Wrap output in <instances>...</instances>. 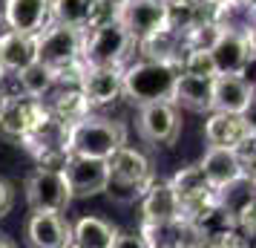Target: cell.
Here are the masks:
<instances>
[{
    "mask_svg": "<svg viewBox=\"0 0 256 248\" xmlns=\"http://www.w3.org/2000/svg\"><path fill=\"white\" fill-rule=\"evenodd\" d=\"M14 78H18L20 93L29 95V98H44V95H49L55 90V72L49 70L46 64H40V61L26 64L24 70L14 72Z\"/></svg>",
    "mask_w": 256,
    "mask_h": 248,
    "instance_id": "27",
    "label": "cell"
},
{
    "mask_svg": "<svg viewBox=\"0 0 256 248\" xmlns=\"http://www.w3.org/2000/svg\"><path fill=\"white\" fill-rule=\"evenodd\" d=\"M121 144H127V127L106 116H90L70 124V153L110 159Z\"/></svg>",
    "mask_w": 256,
    "mask_h": 248,
    "instance_id": "4",
    "label": "cell"
},
{
    "mask_svg": "<svg viewBox=\"0 0 256 248\" xmlns=\"http://www.w3.org/2000/svg\"><path fill=\"white\" fill-rule=\"evenodd\" d=\"M90 9H92V0H49L52 21L66 26H78V29H86Z\"/></svg>",
    "mask_w": 256,
    "mask_h": 248,
    "instance_id": "28",
    "label": "cell"
},
{
    "mask_svg": "<svg viewBox=\"0 0 256 248\" xmlns=\"http://www.w3.org/2000/svg\"><path fill=\"white\" fill-rule=\"evenodd\" d=\"M178 72H182V61L141 58L136 64H124V70H121V95H127L132 104L170 101Z\"/></svg>",
    "mask_w": 256,
    "mask_h": 248,
    "instance_id": "1",
    "label": "cell"
},
{
    "mask_svg": "<svg viewBox=\"0 0 256 248\" xmlns=\"http://www.w3.org/2000/svg\"><path fill=\"white\" fill-rule=\"evenodd\" d=\"M12 208H14V188L6 182V179H0V219L9 216Z\"/></svg>",
    "mask_w": 256,
    "mask_h": 248,
    "instance_id": "32",
    "label": "cell"
},
{
    "mask_svg": "<svg viewBox=\"0 0 256 248\" xmlns=\"http://www.w3.org/2000/svg\"><path fill=\"white\" fill-rule=\"evenodd\" d=\"M49 116V107L44 104V98H29V95H6V107L0 116V136L20 142L26 133L35 127L38 121H44Z\"/></svg>",
    "mask_w": 256,
    "mask_h": 248,
    "instance_id": "12",
    "label": "cell"
},
{
    "mask_svg": "<svg viewBox=\"0 0 256 248\" xmlns=\"http://www.w3.org/2000/svg\"><path fill=\"white\" fill-rule=\"evenodd\" d=\"M14 242L9 239V234H0V248H12Z\"/></svg>",
    "mask_w": 256,
    "mask_h": 248,
    "instance_id": "34",
    "label": "cell"
},
{
    "mask_svg": "<svg viewBox=\"0 0 256 248\" xmlns=\"http://www.w3.org/2000/svg\"><path fill=\"white\" fill-rule=\"evenodd\" d=\"M35 38H38V61L46 64L49 70H58L70 61L81 58L84 29H78V26L49 21L40 32H35Z\"/></svg>",
    "mask_w": 256,
    "mask_h": 248,
    "instance_id": "8",
    "label": "cell"
},
{
    "mask_svg": "<svg viewBox=\"0 0 256 248\" xmlns=\"http://www.w3.org/2000/svg\"><path fill=\"white\" fill-rule=\"evenodd\" d=\"M112 3H121V0H112Z\"/></svg>",
    "mask_w": 256,
    "mask_h": 248,
    "instance_id": "39",
    "label": "cell"
},
{
    "mask_svg": "<svg viewBox=\"0 0 256 248\" xmlns=\"http://www.w3.org/2000/svg\"><path fill=\"white\" fill-rule=\"evenodd\" d=\"M156 170H152V162L147 156L136 150V147H127L121 144L116 153L106 159V190L112 199L118 202H132L138 199L144 188L152 182Z\"/></svg>",
    "mask_w": 256,
    "mask_h": 248,
    "instance_id": "2",
    "label": "cell"
},
{
    "mask_svg": "<svg viewBox=\"0 0 256 248\" xmlns=\"http://www.w3.org/2000/svg\"><path fill=\"white\" fill-rule=\"evenodd\" d=\"M116 18L124 24V29L136 41L167 26L164 0H121L118 9H116Z\"/></svg>",
    "mask_w": 256,
    "mask_h": 248,
    "instance_id": "13",
    "label": "cell"
},
{
    "mask_svg": "<svg viewBox=\"0 0 256 248\" xmlns=\"http://www.w3.org/2000/svg\"><path fill=\"white\" fill-rule=\"evenodd\" d=\"M254 107V81L244 75L219 72L210 84V110L219 113H248Z\"/></svg>",
    "mask_w": 256,
    "mask_h": 248,
    "instance_id": "14",
    "label": "cell"
},
{
    "mask_svg": "<svg viewBox=\"0 0 256 248\" xmlns=\"http://www.w3.org/2000/svg\"><path fill=\"white\" fill-rule=\"evenodd\" d=\"M121 70L124 67H90L81 75V93L92 107H106L121 98Z\"/></svg>",
    "mask_w": 256,
    "mask_h": 248,
    "instance_id": "17",
    "label": "cell"
},
{
    "mask_svg": "<svg viewBox=\"0 0 256 248\" xmlns=\"http://www.w3.org/2000/svg\"><path fill=\"white\" fill-rule=\"evenodd\" d=\"M136 127L141 139L152 147H173L182 133V118L173 101H150V104H138Z\"/></svg>",
    "mask_w": 256,
    "mask_h": 248,
    "instance_id": "9",
    "label": "cell"
},
{
    "mask_svg": "<svg viewBox=\"0 0 256 248\" xmlns=\"http://www.w3.org/2000/svg\"><path fill=\"white\" fill-rule=\"evenodd\" d=\"M6 95H9V93H3V90H0V116H3V107H6Z\"/></svg>",
    "mask_w": 256,
    "mask_h": 248,
    "instance_id": "35",
    "label": "cell"
},
{
    "mask_svg": "<svg viewBox=\"0 0 256 248\" xmlns=\"http://www.w3.org/2000/svg\"><path fill=\"white\" fill-rule=\"evenodd\" d=\"M182 72L202 75V78H213L216 75V64H213L210 49H184L182 52Z\"/></svg>",
    "mask_w": 256,
    "mask_h": 248,
    "instance_id": "30",
    "label": "cell"
},
{
    "mask_svg": "<svg viewBox=\"0 0 256 248\" xmlns=\"http://www.w3.org/2000/svg\"><path fill=\"white\" fill-rule=\"evenodd\" d=\"M173 188L176 199H178V211L182 219H193L202 208H208L216 202V188L208 182V176L202 173L198 165H184L173 173V179H167Z\"/></svg>",
    "mask_w": 256,
    "mask_h": 248,
    "instance_id": "10",
    "label": "cell"
},
{
    "mask_svg": "<svg viewBox=\"0 0 256 248\" xmlns=\"http://www.w3.org/2000/svg\"><path fill=\"white\" fill-rule=\"evenodd\" d=\"M219 24H193L182 32V47L184 49H210L219 38Z\"/></svg>",
    "mask_w": 256,
    "mask_h": 248,
    "instance_id": "29",
    "label": "cell"
},
{
    "mask_svg": "<svg viewBox=\"0 0 256 248\" xmlns=\"http://www.w3.org/2000/svg\"><path fill=\"white\" fill-rule=\"evenodd\" d=\"M210 55L216 64V75H244L248 64L254 61V26H222L216 44L210 47Z\"/></svg>",
    "mask_w": 256,
    "mask_h": 248,
    "instance_id": "6",
    "label": "cell"
},
{
    "mask_svg": "<svg viewBox=\"0 0 256 248\" xmlns=\"http://www.w3.org/2000/svg\"><path fill=\"white\" fill-rule=\"evenodd\" d=\"M236 3H242V6H250V9H254V0H236Z\"/></svg>",
    "mask_w": 256,
    "mask_h": 248,
    "instance_id": "37",
    "label": "cell"
},
{
    "mask_svg": "<svg viewBox=\"0 0 256 248\" xmlns=\"http://www.w3.org/2000/svg\"><path fill=\"white\" fill-rule=\"evenodd\" d=\"M26 242L35 248H70L72 225L60 211H32L26 222Z\"/></svg>",
    "mask_w": 256,
    "mask_h": 248,
    "instance_id": "15",
    "label": "cell"
},
{
    "mask_svg": "<svg viewBox=\"0 0 256 248\" xmlns=\"http://www.w3.org/2000/svg\"><path fill=\"white\" fill-rule=\"evenodd\" d=\"M216 205L222 211H228L236 219L244 208L256 205V182H254V173H239L233 176L230 182H224L216 188Z\"/></svg>",
    "mask_w": 256,
    "mask_h": 248,
    "instance_id": "22",
    "label": "cell"
},
{
    "mask_svg": "<svg viewBox=\"0 0 256 248\" xmlns=\"http://www.w3.org/2000/svg\"><path fill=\"white\" fill-rule=\"evenodd\" d=\"M52 21L49 15V0H6V15L3 26L18 29V32H40Z\"/></svg>",
    "mask_w": 256,
    "mask_h": 248,
    "instance_id": "19",
    "label": "cell"
},
{
    "mask_svg": "<svg viewBox=\"0 0 256 248\" xmlns=\"http://www.w3.org/2000/svg\"><path fill=\"white\" fill-rule=\"evenodd\" d=\"M20 144L32 153L38 167L64 170L66 159H70V124L58 121L49 113L44 121H38L35 127L20 139Z\"/></svg>",
    "mask_w": 256,
    "mask_h": 248,
    "instance_id": "5",
    "label": "cell"
},
{
    "mask_svg": "<svg viewBox=\"0 0 256 248\" xmlns=\"http://www.w3.org/2000/svg\"><path fill=\"white\" fill-rule=\"evenodd\" d=\"M233 153L239 159V165H242L244 173H254V159H256V133L254 136H244L242 142L233 147Z\"/></svg>",
    "mask_w": 256,
    "mask_h": 248,
    "instance_id": "31",
    "label": "cell"
},
{
    "mask_svg": "<svg viewBox=\"0 0 256 248\" xmlns=\"http://www.w3.org/2000/svg\"><path fill=\"white\" fill-rule=\"evenodd\" d=\"M64 176H66L72 199L98 196V193L106 190V159L70 153L66 165H64Z\"/></svg>",
    "mask_w": 256,
    "mask_h": 248,
    "instance_id": "11",
    "label": "cell"
},
{
    "mask_svg": "<svg viewBox=\"0 0 256 248\" xmlns=\"http://www.w3.org/2000/svg\"><path fill=\"white\" fill-rule=\"evenodd\" d=\"M210 84H213V78L178 72L170 101H173L176 107H184L190 113H202V116H204V113H210Z\"/></svg>",
    "mask_w": 256,
    "mask_h": 248,
    "instance_id": "21",
    "label": "cell"
},
{
    "mask_svg": "<svg viewBox=\"0 0 256 248\" xmlns=\"http://www.w3.org/2000/svg\"><path fill=\"white\" fill-rule=\"evenodd\" d=\"M141 199V222H173V219H182V211H178V199H176L173 188L167 179H156L144 188Z\"/></svg>",
    "mask_w": 256,
    "mask_h": 248,
    "instance_id": "18",
    "label": "cell"
},
{
    "mask_svg": "<svg viewBox=\"0 0 256 248\" xmlns=\"http://www.w3.org/2000/svg\"><path fill=\"white\" fill-rule=\"evenodd\" d=\"M136 55V38L130 35L121 21H106V24L84 29L81 58L90 67H124Z\"/></svg>",
    "mask_w": 256,
    "mask_h": 248,
    "instance_id": "3",
    "label": "cell"
},
{
    "mask_svg": "<svg viewBox=\"0 0 256 248\" xmlns=\"http://www.w3.org/2000/svg\"><path fill=\"white\" fill-rule=\"evenodd\" d=\"M118 228L101 216H81L72 225V245L78 248H112Z\"/></svg>",
    "mask_w": 256,
    "mask_h": 248,
    "instance_id": "26",
    "label": "cell"
},
{
    "mask_svg": "<svg viewBox=\"0 0 256 248\" xmlns=\"http://www.w3.org/2000/svg\"><path fill=\"white\" fill-rule=\"evenodd\" d=\"M136 52H141V58H156V61H182V35L173 32L170 26L156 29L150 35H144L136 41Z\"/></svg>",
    "mask_w": 256,
    "mask_h": 248,
    "instance_id": "24",
    "label": "cell"
},
{
    "mask_svg": "<svg viewBox=\"0 0 256 248\" xmlns=\"http://www.w3.org/2000/svg\"><path fill=\"white\" fill-rule=\"evenodd\" d=\"M24 193L32 211H66L72 205V193L64 170L35 167L24 182Z\"/></svg>",
    "mask_w": 256,
    "mask_h": 248,
    "instance_id": "7",
    "label": "cell"
},
{
    "mask_svg": "<svg viewBox=\"0 0 256 248\" xmlns=\"http://www.w3.org/2000/svg\"><path fill=\"white\" fill-rule=\"evenodd\" d=\"M38 61V38L32 32H18V29H6L0 35V67L3 72H18L26 64Z\"/></svg>",
    "mask_w": 256,
    "mask_h": 248,
    "instance_id": "20",
    "label": "cell"
},
{
    "mask_svg": "<svg viewBox=\"0 0 256 248\" xmlns=\"http://www.w3.org/2000/svg\"><path fill=\"white\" fill-rule=\"evenodd\" d=\"M112 248H144V239H141L138 231H130V234L118 231L116 239H112Z\"/></svg>",
    "mask_w": 256,
    "mask_h": 248,
    "instance_id": "33",
    "label": "cell"
},
{
    "mask_svg": "<svg viewBox=\"0 0 256 248\" xmlns=\"http://www.w3.org/2000/svg\"><path fill=\"white\" fill-rule=\"evenodd\" d=\"M3 15H6V0H0V24H3Z\"/></svg>",
    "mask_w": 256,
    "mask_h": 248,
    "instance_id": "36",
    "label": "cell"
},
{
    "mask_svg": "<svg viewBox=\"0 0 256 248\" xmlns=\"http://www.w3.org/2000/svg\"><path fill=\"white\" fill-rule=\"evenodd\" d=\"M55 87H58V93L52 95V104H46V107L58 121L75 124V121H81V118H86L92 113V104L86 101L81 87H60V84H55Z\"/></svg>",
    "mask_w": 256,
    "mask_h": 248,
    "instance_id": "25",
    "label": "cell"
},
{
    "mask_svg": "<svg viewBox=\"0 0 256 248\" xmlns=\"http://www.w3.org/2000/svg\"><path fill=\"white\" fill-rule=\"evenodd\" d=\"M204 142L210 147H236L244 136H254V121L248 113H219L210 110L204 113Z\"/></svg>",
    "mask_w": 256,
    "mask_h": 248,
    "instance_id": "16",
    "label": "cell"
},
{
    "mask_svg": "<svg viewBox=\"0 0 256 248\" xmlns=\"http://www.w3.org/2000/svg\"><path fill=\"white\" fill-rule=\"evenodd\" d=\"M198 167H202V173L208 176V182L213 188H219L224 182H230L233 176L244 173L242 165H239V159H236V153H233V147H210L208 144V150L202 156Z\"/></svg>",
    "mask_w": 256,
    "mask_h": 248,
    "instance_id": "23",
    "label": "cell"
},
{
    "mask_svg": "<svg viewBox=\"0 0 256 248\" xmlns=\"http://www.w3.org/2000/svg\"><path fill=\"white\" fill-rule=\"evenodd\" d=\"M3 75H6V72H3V67H0V81H3Z\"/></svg>",
    "mask_w": 256,
    "mask_h": 248,
    "instance_id": "38",
    "label": "cell"
}]
</instances>
